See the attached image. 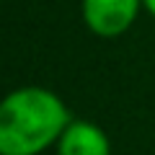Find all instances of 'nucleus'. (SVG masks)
Instances as JSON below:
<instances>
[{"instance_id":"2","label":"nucleus","mask_w":155,"mask_h":155,"mask_svg":"<svg viewBox=\"0 0 155 155\" xmlns=\"http://www.w3.org/2000/svg\"><path fill=\"white\" fill-rule=\"evenodd\" d=\"M142 0H83V21L96 36H122L134 21Z\"/></svg>"},{"instance_id":"3","label":"nucleus","mask_w":155,"mask_h":155,"mask_svg":"<svg viewBox=\"0 0 155 155\" xmlns=\"http://www.w3.org/2000/svg\"><path fill=\"white\" fill-rule=\"evenodd\" d=\"M57 153L60 155H111V145L101 127H96L93 122H85V119H75L62 132L60 142H57Z\"/></svg>"},{"instance_id":"4","label":"nucleus","mask_w":155,"mask_h":155,"mask_svg":"<svg viewBox=\"0 0 155 155\" xmlns=\"http://www.w3.org/2000/svg\"><path fill=\"white\" fill-rule=\"evenodd\" d=\"M142 5H145V11H147L150 16H155V0H142Z\"/></svg>"},{"instance_id":"1","label":"nucleus","mask_w":155,"mask_h":155,"mask_svg":"<svg viewBox=\"0 0 155 155\" xmlns=\"http://www.w3.org/2000/svg\"><path fill=\"white\" fill-rule=\"evenodd\" d=\"M67 106L39 85L18 88L0 101V155H39L60 142L70 124Z\"/></svg>"}]
</instances>
